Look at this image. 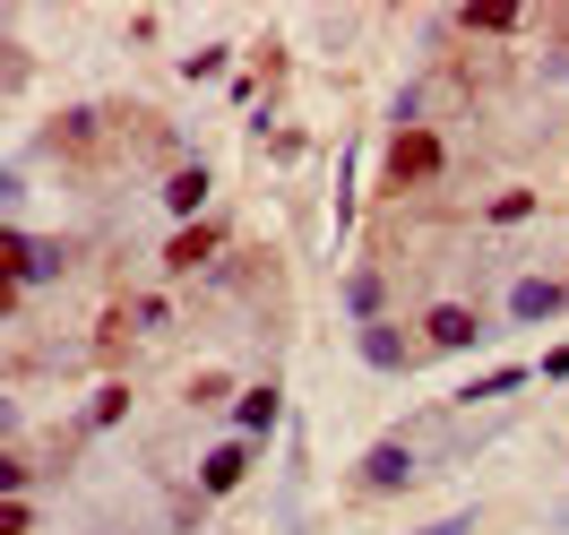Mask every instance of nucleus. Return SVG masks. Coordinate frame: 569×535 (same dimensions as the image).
I'll return each mask as SVG.
<instances>
[{"instance_id": "6e6552de", "label": "nucleus", "mask_w": 569, "mask_h": 535, "mask_svg": "<svg viewBox=\"0 0 569 535\" xmlns=\"http://www.w3.org/2000/svg\"><path fill=\"white\" fill-rule=\"evenodd\" d=\"M9 268H18V277H52L61 259H52V250H36L27 234H18V242H9Z\"/></svg>"}, {"instance_id": "9d476101", "label": "nucleus", "mask_w": 569, "mask_h": 535, "mask_svg": "<svg viewBox=\"0 0 569 535\" xmlns=\"http://www.w3.org/2000/svg\"><path fill=\"white\" fill-rule=\"evenodd\" d=\"M362 355L389 371V363H406V337H397V328H371V337H362Z\"/></svg>"}, {"instance_id": "423d86ee", "label": "nucleus", "mask_w": 569, "mask_h": 535, "mask_svg": "<svg viewBox=\"0 0 569 535\" xmlns=\"http://www.w3.org/2000/svg\"><path fill=\"white\" fill-rule=\"evenodd\" d=\"M561 303H569V286H518V294H509L518 320H543V311H561Z\"/></svg>"}, {"instance_id": "20e7f679", "label": "nucleus", "mask_w": 569, "mask_h": 535, "mask_svg": "<svg viewBox=\"0 0 569 535\" xmlns=\"http://www.w3.org/2000/svg\"><path fill=\"white\" fill-rule=\"evenodd\" d=\"M242 466H250V449H242V440H224V449L199 466V484H208V493H233V484H242Z\"/></svg>"}, {"instance_id": "f8f14e48", "label": "nucleus", "mask_w": 569, "mask_h": 535, "mask_svg": "<svg viewBox=\"0 0 569 535\" xmlns=\"http://www.w3.org/2000/svg\"><path fill=\"white\" fill-rule=\"evenodd\" d=\"M423 535H466V518H440V527H423Z\"/></svg>"}, {"instance_id": "7ed1b4c3", "label": "nucleus", "mask_w": 569, "mask_h": 535, "mask_svg": "<svg viewBox=\"0 0 569 535\" xmlns=\"http://www.w3.org/2000/svg\"><path fill=\"white\" fill-rule=\"evenodd\" d=\"M423 337L431 346H475V311H466V303H440V311L423 320Z\"/></svg>"}, {"instance_id": "1a4fd4ad", "label": "nucleus", "mask_w": 569, "mask_h": 535, "mask_svg": "<svg viewBox=\"0 0 569 535\" xmlns=\"http://www.w3.org/2000/svg\"><path fill=\"white\" fill-rule=\"evenodd\" d=\"M164 199H173V208H199V199H208V174H199V165H181V174H173V190H164Z\"/></svg>"}, {"instance_id": "0eeeda50", "label": "nucleus", "mask_w": 569, "mask_h": 535, "mask_svg": "<svg viewBox=\"0 0 569 535\" xmlns=\"http://www.w3.org/2000/svg\"><path fill=\"white\" fill-rule=\"evenodd\" d=\"M233 424H242V432H268V424H277V389H250L242 406H233Z\"/></svg>"}, {"instance_id": "f03ea898", "label": "nucleus", "mask_w": 569, "mask_h": 535, "mask_svg": "<svg viewBox=\"0 0 569 535\" xmlns=\"http://www.w3.org/2000/svg\"><path fill=\"white\" fill-rule=\"evenodd\" d=\"M406 475H415V458H406V449H397V440H389V449H371V458L355 466V484H362V493H397V484H406Z\"/></svg>"}, {"instance_id": "f257e3e1", "label": "nucleus", "mask_w": 569, "mask_h": 535, "mask_svg": "<svg viewBox=\"0 0 569 535\" xmlns=\"http://www.w3.org/2000/svg\"><path fill=\"white\" fill-rule=\"evenodd\" d=\"M440 174V139L431 130H397L389 139V181H431Z\"/></svg>"}, {"instance_id": "39448f33", "label": "nucleus", "mask_w": 569, "mask_h": 535, "mask_svg": "<svg viewBox=\"0 0 569 535\" xmlns=\"http://www.w3.org/2000/svg\"><path fill=\"white\" fill-rule=\"evenodd\" d=\"M208 250H216V225H190V234H173V250H164V268L181 277V268H199Z\"/></svg>"}, {"instance_id": "9b49d317", "label": "nucleus", "mask_w": 569, "mask_h": 535, "mask_svg": "<svg viewBox=\"0 0 569 535\" xmlns=\"http://www.w3.org/2000/svg\"><path fill=\"white\" fill-rule=\"evenodd\" d=\"M466 27H483V36H500V27H518V9H509V0H483V9H466Z\"/></svg>"}]
</instances>
